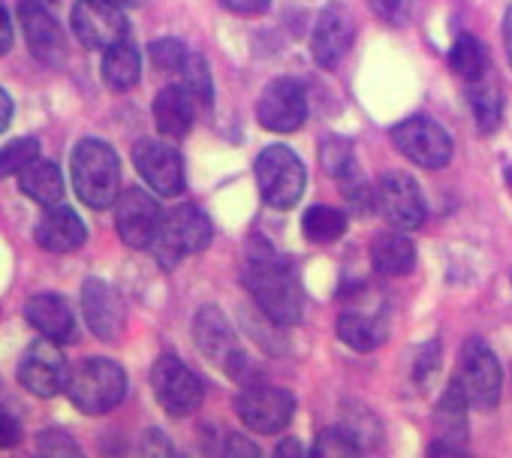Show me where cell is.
Here are the masks:
<instances>
[{"mask_svg": "<svg viewBox=\"0 0 512 458\" xmlns=\"http://www.w3.org/2000/svg\"><path fill=\"white\" fill-rule=\"evenodd\" d=\"M241 281L260 311L278 326H296L302 320V290L293 266L272 248H253L244 260Z\"/></svg>", "mask_w": 512, "mask_h": 458, "instance_id": "obj_1", "label": "cell"}, {"mask_svg": "<svg viewBox=\"0 0 512 458\" xmlns=\"http://www.w3.org/2000/svg\"><path fill=\"white\" fill-rule=\"evenodd\" d=\"M70 175L79 199L97 211L112 208L121 196V163L109 142L103 139H82L70 160Z\"/></svg>", "mask_w": 512, "mask_h": 458, "instance_id": "obj_2", "label": "cell"}, {"mask_svg": "<svg viewBox=\"0 0 512 458\" xmlns=\"http://www.w3.org/2000/svg\"><path fill=\"white\" fill-rule=\"evenodd\" d=\"M193 341L202 350V356L214 365H220L235 383L253 386L263 383L260 368L250 362V356L238 347L235 329L229 326L226 314L217 305H202L193 317Z\"/></svg>", "mask_w": 512, "mask_h": 458, "instance_id": "obj_3", "label": "cell"}, {"mask_svg": "<svg viewBox=\"0 0 512 458\" xmlns=\"http://www.w3.org/2000/svg\"><path fill=\"white\" fill-rule=\"evenodd\" d=\"M67 395L82 413H109L127 395V374L112 359H85L70 371Z\"/></svg>", "mask_w": 512, "mask_h": 458, "instance_id": "obj_4", "label": "cell"}, {"mask_svg": "<svg viewBox=\"0 0 512 458\" xmlns=\"http://www.w3.org/2000/svg\"><path fill=\"white\" fill-rule=\"evenodd\" d=\"M211 236H214L211 220L196 205H178L160 220L151 251L163 269H175L184 257L202 254L211 245Z\"/></svg>", "mask_w": 512, "mask_h": 458, "instance_id": "obj_5", "label": "cell"}, {"mask_svg": "<svg viewBox=\"0 0 512 458\" xmlns=\"http://www.w3.org/2000/svg\"><path fill=\"white\" fill-rule=\"evenodd\" d=\"M256 181H260V193L272 208L287 211L302 199L308 172L293 148L269 145L256 160Z\"/></svg>", "mask_w": 512, "mask_h": 458, "instance_id": "obj_6", "label": "cell"}, {"mask_svg": "<svg viewBox=\"0 0 512 458\" xmlns=\"http://www.w3.org/2000/svg\"><path fill=\"white\" fill-rule=\"evenodd\" d=\"M455 380L461 383L470 407H476V410H494L497 407L500 389H503V371H500V362L485 341L470 338L461 347Z\"/></svg>", "mask_w": 512, "mask_h": 458, "instance_id": "obj_7", "label": "cell"}, {"mask_svg": "<svg viewBox=\"0 0 512 458\" xmlns=\"http://www.w3.org/2000/svg\"><path fill=\"white\" fill-rule=\"evenodd\" d=\"M392 142L407 160H413L422 169H443L452 160L449 133L425 115H413V118L395 124Z\"/></svg>", "mask_w": 512, "mask_h": 458, "instance_id": "obj_8", "label": "cell"}, {"mask_svg": "<svg viewBox=\"0 0 512 458\" xmlns=\"http://www.w3.org/2000/svg\"><path fill=\"white\" fill-rule=\"evenodd\" d=\"M73 34L85 49H112L127 37V16L115 0H76L70 16Z\"/></svg>", "mask_w": 512, "mask_h": 458, "instance_id": "obj_9", "label": "cell"}, {"mask_svg": "<svg viewBox=\"0 0 512 458\" xmlns=\"http://www.w3.org/2000/svg\"><path fill=\"white\" fill-rule=\"evenodd\" d=\"M151 386L160 401V407L169 416H190L202 404V383L199 377L178 359V356H160L151 368Z\"/></svg>", "mask_w": 512, "mask_h": 458, "instance_id": "obj_10", "label": "cell"}, {"mask_svg": "<svg viewBox=\"0 0 512 458\" xmlns=\"http://www.w3.org/2000/svg\"><path fill=\"white\" fill-rule=\"evenodd\" d=\"M235 413L238 419L256 431V434H275L281 428H287V422L293 419L296 410V398L284 389L266 386V383H253L244 386V392L235 398Z\"/></svg>", "mask_w": 512, "mask_h": 458, "instance_id": "obj_11", "label": "cell"}, {"mask_svg": "<svg viewBox=\"0 0 512 458\" xmlns=\"http://www.w3.org/2000/svg\"><path fill=\"white\" fill-rule=\"evenodd\" d=\"M19 380L28 392L40 398H55L58 392H67L70 368L61 353V344L52 338L34 341L19 362Z\"/></svg>", "mask_w": 512, "mask_h": 458, "instance_id": "obj_12", "label": "cell"}, {"mask_svg": "<svg viewBox=\"0 0 512 458\" xmlns=\"http://www.w3.org/2000/svg\"><path fill=\"white\" fill-rule=\"evenodd\" d=\"M160 220H163V214H160L157 199L139 187L124 190L115 199V229L127 248H136V251L151 248L157 239Z\"/></svg>", "mask_w": 512, "mask_h": 458, "instance_id": "obj_13", "label": "cell"}, {"mask_svg": "<svg viewBox=\"0 0 512 458\" xmlns=\"http://www.w3.org/2000/svg\"><path fill=\"white\" fill-rule=\"evenodd\" d=\"M305 118H308V94L293 79L272 82L263 91L260 103H256V121L272 133H293L305 124Z\"/></svg>", "mask_w": 512, "mask_h": 458, "instance_id": "obj_14", "label": "cell"}, {"mask_svg": "<svg viewBox=\"0 0 512 458\" xmlns=\"http://www.w3.org/2000/svg\"><path fill=\"white\" fill-rule=\"evenodd\" d=\"M19 25H22V34H25V43H28L31 55L40 64L58 67L67 58L64 28L46 10V4H40V0H22V4H19Z\"/></svg>", "mask_w": 512, "mask_h": 458, "instance_id": "obj_15", "label": "cell"}, {"mask_svg": "<svg viewBox=\"0 0 512 458\" xmlns=\"http://www.w3.org/2000/svg\"><path fill=\"white\" fill-rule=\"evenodd\" d=\"M377 205L395 229H419L425 223V196L404 172H389L377 181Z\"/></svg>", "mask_w": 512, "mask_h": 458, "instance_id": "obj_16", "label": "cell"}, {"mask_svg": "<svg viewBox=\"0 0 512 458\" xmlns=\"http://www.w3.org/2000/svg\"><path fill=\"white\" fill-rule=\"evenodd\" d=\"M133 163L154 193L178 196L184 190V163L172 145L160 139H139L133 148Z\"/></svg>", "mask_w": 512, "mask_h": 458, "instance_id": "obj_17", "label": "cell"}, {"mask_svg": "<svg viewBox=\"0 0 512 458\" xmlns=\"http://www.w3.org/2000/svg\"><path fill=\"white\" fill-rule=\"evenodd\" d=\"M353 16L344 4H329L323 7L317 25H314V37H311V55L323 70H338L341 61L347 58L350 46H353Z\"/></svg>", "mask_w": 512, "mask_h": 458, "instance_id": "obj_18", "label": "cell"}, {"mask_svg": "<svg viewBox=\"0 0 512 458\" xmlns=\"http://www.w3.org/2000/svg\"><path fill=\"white\" fill-rule=\"evenodd\" d=\"M82 308H85L88 329L100 341H115L124 332V323H127L124 299L103 278H88L85 281V287H82Z\"/></svg>", "mask_w": 512, "mask_h": 458, "instance_id": "obj_19", "label": "cell"}, {"mask_svg": "<svg viewBox=\"0 0 512 458\" xmlns=\"http://www.w3.org/2000/svg\"><path fill=\"white\" fill-rule=\"evenodd\" d=\"M467 395L458 380L449 383L437 404V440L431 443V455H464L467 443Z\"/></svg>", "mask_w": 512, "mask_h": 458, "instance_id": "obj_20", "label": "cell"}, {"mask_svg": "<svg viewBox=\"0 0 512 458\" xmlns=\"http://www.w3.org/2000/svg\"><path fill=\"white\" fill-rule=\"evenodd\" d=\"M88 239V229L82 223V217L67 208L64 202L61 205H52L46 211V217L37 223V245L49 254H70V251H79Z\"/></svg>", "mask_w": 512, "mask_h": 458, "instance_id": "obj_21", "label": "cell"}, {"mask_svg": "<svg viewBox=\"0 0 512 458\" xmlns=\"http://www.w3.org/2000/svg\"><path fill=\"white\" fill-rule=\"evenodd\" d=\"M25 320H28L43 338H52V341H58V344H67V341H73V335H76V317H73L67 299L52 296V293L31 296L28 305H25Z\"/></svg>", "mask_w": 512, "mask_h": 458, "instance_id": "obj_22", "label": "cell"}, {"mask_svg": "<svg viewBox=\"0 0 512 458\" xmlns=\"http://www.w3.org/2000/svg\"><path fill=\"white\" fill-rule=\"evenodd\" d=\"M196 97L184 85H169L154 100V124L169 139H184L196 121Z\"/></svg>", "mask_w": 512, "mask_h": 458, "instance_id": "obj_23", "label": "cell"}, {"mask_svg": "<svg viewBox=\"0 0 512 458\" xmlns=\"http://www.w3.org/2000/svg\"><path fill=\"white\" fill-rule=\"evenodd\" d=\"M371 263L386 278H404L416 266V248L404 236V229H386L371 245Z\"/></svg>", "mask_w": 512, "mask_h": 458, "instance_id": "obj_24", "label": "cell"}, {"mask_svg": "<svg viewBox=\"0 0 512 458\" xmlns=\"http://www.w3.org/2000/svg\"><path fill=\"white\" fill-rule=\"evenodd\" d=\"M19 187L25 196H31L34 202H40L46 208L64 202V175L52 160L37 157L31 166H25L19 172Z\"/></svg>", "mask_w": 512, "mask_h": 458, "instance_id": "obj_25", "label": "cell"}, {"mask_svg": "<svg viewBox=\"0 0 512 458\" xmlns=\"http://www.w3.org/2000/svg\"><path fill=\"white\" fill-rule=\"evenodd\" d=\"M386 335H389L386 323H383L380 317L368 314V311H353V308H350V311H344V314L338 317V338H341L347 347L359 350V353L377 350V347L386 341Z\"/></svg>", "mask_w": 512, "mask_h": 458, "instance_id": "obj_26", "label": "cell"}, {"mask_svg": "<svg viewBox=\"0 0 512 458\" xmlns=\"http://www.w3.org/2000/svg\"><path fill=\"white\" fill-rule=\"evenodd\" d=\"M467 103H470V109H473V118H476L479 133L491 136V133L500 127V109H503V103H500V88H497V82L491 79V73H485V76L467 82Z\"/></svg>", "mask_w": 512, "mask_h": 458, "instance_id": "obj_27", "label": "cell"}, {"mask_svg": "<svg viewBox=\"0 0 512 458\" xmlns=\"http://www.w3.org/2000/svg\"><path fill=\"white\" fill-rule=\"evenodd\" d=\"M142 76V58L136 52V46H130L127 40L106 49V58H103V82L112 88V91H130L136 88Z\"/></svg>", "mask_w": 512, "mask_h": 458, "instance_id": "obj_28", "label": "cell"}, {"mask_svg": "<svg viewBox=\"0 0 512 458\" xmlns=\"http://www.w3.org/2000/svg\"><path fill=\"white\" fill-rule=\"evenodd\" d=\"M305 239L314 245H332L347 233V214L335 205H311L302 217Z\"/></svg>", "mask_w": 512, "mask_h": 458, "instance_id": "obj_29", "label": "cell"}, {"mask_svg": "<svg viewBox=\"0 0 512 458\" xmlns=\"http://www.w3.org/2000/svg\"><path fill=\"white\" fill-rule=\"evenodd\" d=\"M449 67L464 82H473L488 73V52L473 34H458L449 49Z\"/></svg>", "mask_w": 512, "mask_h": 458, "instance_id": "obj_30", "label": "cell"}, {"mask_svg": "<svg viewBox=\"0 0 512 458\" xmlns=\"http://www.w3.org/2000/svg\"><path fill=\"white\" fill-rule=\"evenodd\" d=\"M359 449H374L380 440H383V428H380V422H377V416L371 413V410H365V407H359V404H353V407H347L344 413H341V425H338Z\"/></svg>", "mask_w": 512, "mask_h": 458, "instance_id": "obj_31", "label": "cell"}, {"mask_svg": "<svg viewBox=\"0 0 512 458\" xmlns=\"http://www.w3.org/2000/svg\"><path fill=\"white\" fill-rule=\"evenodd\" d=\"M40 154H43V148H40V139H34V136H25V139H16V142L4 145V148H0V181L19 175Z\"/></svg>", "mask_w": 512, "mask_h": 458, "instance_id": "obj_32", "label": "cell"}, {"mask_svg": "<svg viewBox=\"0 0 512 458\" xmlns=\"http://www.w3.org/2000/svg\"><path fill=\"white\" fill-rule=\"evenodd\" d=\"M338 184H341V193H344V199H347V205H350L353 214L368 217V214L374 211V205H377V190L362 178V172H359L356 166H353L347 175H341Z\"/></svg>", "mask_w": 512, "mask_h": 458, "instance_id": "obj_33", "label": "cell"}, {"mask_svg": "<svg viewBox=\"0 0 512 458\" xmlns=\"http://www.w3.org/2000/svg\"><path fill=\"white\" fill-rule=\"evenodd\" d=\"M181 73H184V88L196 97V103L202 109H211V103H214V85H211V70H208L205 58L202 55H190L187 64L181 67Z\"/></svg>", "mask_w": 512, "mask_h": 458, "instance_id": "obj_34", "label": "cell"}, {"mask_svg": "<svg viewBox=\"0 0 512 458\" xmlns=\"http://www.w3.org/2000/svg\"><path fill=\"white\" fill-rule=\"evenodd\" d=\"M148 58H151V64L157 67V70H163V73H172V70H181L184 64H187V49H184V43L181 40H175V37H163V40H157V43H151L148 46Z\"/></svg>", "mask_w": 512, "mask_h": 458, "instance_id": "obj_35", "label": "cell"}, {"mask_svg": "<svg viewBox=\"0 0 512 458\" xmlns=\"http://www.w3.org/2000/svg\"><path fill=\"white\" fill-rule=\"evenodd\" d=\"M362 449L341 431V428H335V431H320V437H317V443H314V455H320V458H353V455H359Z\"/></svg>", "mask_w": 512, "mask_h": 458, "instance_id": "obj_36", "label": "cell"}, {"mask_svg": "<svg viewBox=\"0 0 512 458\" xmlns=\"http://www.w3.org/2000/svg\"><path fill=\"white\" fill-rule=\"evenodd\" d=\"M323 166H326L335 178L347 175V172L356 166L353 151H350V142H344V139H338V136L326 139V142H323Z\"/></svg>", "mask_w": 512, "mask_h": 458, "instance_id": "obj_37", "label": "cell"}, {"mask_svg": "<svg viewBox=\"0 0 512 458\" xmlns=\"http://www.w3.org/2000/svg\"><path fill=\"white\" fill-rule=\"evenodd\" d=\"M371 10L377 13L380 22L386 25H407L410 16H413V7L416 0H368Z\"/></svg>", "mask_w": 512, "mask_h": 458, "instance_id": "obj_38", "label": "cell"}, {"mask_svg": "<svg viewBox=\"0 0 512 458\" xmlns=\"http://www.w3.org/2000/svg\"><path fill=\"white\" fill-rule=\"evenodd\" d=\"M37 449H40L43 455H70V458L79 455L76 440H73L70 434H64V431H43V434L37 437Z\"/></svg>", "mask_w": 512, "mask_h": 458, "instance_id": "obj_39", "label": "cell"}, {"mask_svg": "<svg viewBox=\"0 0 512 458\" xmlns=\"http://www.w3.org/2000/svg\"><path fill=\"white\" fill-rule=\"evenodd\" d=\"M437 368H440V344H428V347H422V353L416 356L413 380H416L422 389H428V383H431V377L437 374Z\"/></svg>", "mask_w": 512, "mask_h": 458, "instance_id": "obj_40", "label": "cell"}, {"mask_svg": "<svg viewBox=\"0 0 512 458\" xmlns=\"http://www.w3.org/2000/svg\"><path fill=\"white\" fill-rule=\"evenodd\" d=\"M217 452L220 455H247V458H256V455H260V452H256V446L250 443V440H244L241 434H223V437H217Z\"/></svg>", "mask_w": 512, "mask_h": 458, "instance_id": "obj_41", "label": "cell"}, {"mask_svg": "<svg viewBox=\"0 0 512 458\" xmlns=\"http://www.w3.org/2000/svg\"><path fill=\"white\" fill-rule=\"evenodd\" d=\"M19 440H22V422L7 407H0V449H13Z\"/></svg>", "mask_w": 512, "mask_h": 458, "instance_id": "obj_42", "label": "cell"}, {"mask_svg": "<svg viewBox=\"0 0 512 458\" xmlns=\"http://www.w3.org/2000/svg\"><path fill=\"white\" fill-rule=\"evenodd\" d=\"M220 4H223L229 13H235V16L253 19V16H263V13H269L272 0H220Z\"/></svg>", "mask_w": 512, "mask_h": 458, "instance_id": "obj_43", "label": "cell"}, {"mask_svg": "<svg viewBox=\"0 0 512 458\" xmlns=\"http://www.w3.org/2000/svg\"><path fill=\"white\" fill-rule=\"evenodd\" d=\"M13 49V19H10V10L4 7V0H0V55H7Z\"/></svg>", "mask_w": 512, "mask_h": 458, "instance_id": "obj_44", "label": "cell"}, {"mask_svg": "<svg viewBox=\"0 0 512 458\" xmlns=\"http://www.w3.org/2000/svg\"><path fill=\"white\" fill-rule=\"evenodd\" d=\"M10 121H13V100L4 88H0V133L10 127Z\"/></svg>", "mask_w": 512, "mask_h": 458, "instance_id": "obj_45", "label": "cell"}, {"mask_svg": "<svg viewBox=\"0 0 512 458\" xmlns=\"http://www.w3.org/2000/svg\"><path fill=\"white\" fill-rule=\"evenodd\" d=\"M503 46H506V58H509V67H512V7L503 13Z\"/></svg>", "mask_w": 512, "mask_h": 458, "instance_id": "obj_46", "label": "cell"}, {"mask_svg": "<svg viewBox=\"0 0 512 458\" xmlns=\"http://www.w3.org/2000/svg\"><path fill=\"white\" fill-rule=\"evenodd\" d=\"M302 455H305V449H302L299 440H284L278 446V458H302Z\"/></svg>", "mask_w": 512, "mask_h": 458, "instance_id": "obj_47", "label": "cell"}, {"mask_svg": "<svg viewBox=\"0 0 512 458\" xmlns=\"http://www.w3.org/2000/svg\"><path fill=\"white\" fill-rule=\"evenodd\" d=\"M115 4H121V7H139V4H145V0H115Z\"/></svg>", "mask_w": 512, "mask_h": 458, "instance_id": "obj_48", "label": "cell"}, {"mask_svg": "<svg viewBox=\"0 0 512 458\" xmlns=\"http://www.w3.org/2000/svg\"><path fill=\"white\" fill-rule=\"evenodd\" d=\"M506 187L512 190V169H506Z\"/></svg>", "mask_w": 512, "mask_h": 458, "instance_id": "obj_49", "label": "cell"}, {"mask_svg": "<svg viewBox=\"0 0 512 458\" xmlns=\"http://www.w3.org/2000/svg\"><path fill=\"white\" fill-rule=\"evenodd\" d=\"M40 4H58V0H40Z\"/></svg>", "mask_w": 512, "mask_h": 458, "instance_id": "obj_50", "label": "cell"}]
</instances>
